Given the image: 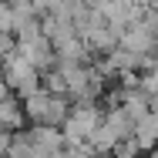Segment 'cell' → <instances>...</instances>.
<instances>
[{
	"mask_svg": "<svg viewBox=\"0 0 158 158\" xmlns=\"http://www.w3.org/2000/svg\"><path fill=\"white\" fill-rule=\"evenodd\" d=\"M17 24H14V14H10V3L0 0V34H14Z\"/></svg>",
	"mask_w": 158,
	"mask_h": 158,
	"instance_id": "8fae6325",
	"label": "cell"
},
{
	"mask_svg": "<svg viewBox=\"0 0 158 158\" xmlns=\"http://www.w3.org/2000/svg\"><path fill=\"white\" fill-rule=\"evenodd\" d=\"M44 88H47L51 94H64L67 98V84H64V74L57 71V67H54L51 74H44Z\"/></svg>",
	"mask_w": 158,
	"mask_h": 158,
	"instance_id": "30bf717a",
	"label": "cell"
},
{
	"mask_svg": "<svg viewBox=\"0 0 158 158\" xmlns=\"http://www.w3.org/2000/svg\"><path fill=\"white\" fill-rule=\"evenodd\" d=\"M135 141L141 145V152L158 148V114H148L145 121H138V128H135Z\"/></svg>",
	"mask_w": 158,
	"mask_h": 158,
	"instance_id": "9c48e42d",
	"label": "cell"
},
{
	"mask_svg": "<svg viewBox=\"0 0 158 158\" xmlns=\"http://www.w3.org/2000/svg\"><path fill=\"white\" fill-rule=\"evenodd\" d=\"M148 104H152V114H158V94H152V98H148Z\"/></svg>",
	"mask_w": 158,
	"mask_h": 158,
	"instance_id": "5bb4252c",
	"label": "cell"
},
{
	"mask_svg": "<svg viewBox=\"0 0 158 158\" xmlns=\"http://www.w3.org/2000/svg\"><path fill=\"white\" fill-rule=\"evenodd\" d=\"M31 141H34V152L40 158H51V155H57L61 152V145H64V135H61V128H47V125H34L31 131Z\"/></svg>",
	"mask_w": 158,
	"mask_h": 158,
	"instance_id": "277c9868",
	"label": "cell"
},
{
	"mask_svg": "<svg viewBox=\"0 0 158 158\" xmlns=\"http://www.w3.org/2000/svg\"><path fill=\"white\" fill-rule=\"evenodd\" d=\"M27 121V114H24V101L17 94H10L7 101H0V128L3 131H20Z\"/></svg>",
	"mask_w": 158,
	"mask_h": 158,
	"instance_id": "8992f818",
	"label": "cell"
},
{
	"mask_svg": "<svg viewBox=\"0 0 158 158\" xmlns=\"http://www.w3.org/2000/svg\"><path fill=\"white\" fill-rule=\"evenodd\" d=\"M125 91V88H121ZM121 108H125L128 114H131V121L138 125V121H145L148 114H152V104H148V94L138 88V91H125V101H121Z\"/></svg>",
	"mask_w": 158,
	"mask_h": 158,
	"instance_id": "52a82bcc",
	"label": "cell"
},
{
	"mask_svg": "<svg viewBox=\"0 0 158 158\" xmlns=\"http://www.w3.org/2000/svg\"><path fill=\"white\" fill-rule=\"evenodd\" d=\"M141 91L152 98V94H158V67L155 71H148V74H141Z\"/></svg>",
	"mask_w": 158,
	"mask_h": 158,
	"instance_id": "7c38bea8",
	"label": "cell"
},
{
	"mask_svg": "<svg viewBox=\"0 0 158 158\" xmlns=\"http://www.w3.org/2000/svg\"><path fill=\"white\" fill-rule=\"evenodd\" d=\"M148 158H158V148H152V152H148Z\"/></svg>",
	"mask_w": 158,
	"mask_h": 158,
	"instance_id": "9a60e30c",
	"label": "cell"
},
{
	"mask_svg": "<svg viewBox=\"0 0 158 158\" xmlns=\"http://www.w3.org/2000/svg\"><path fill=\"white\" fill-rule=\"evenodd\" d=\"M0 77L7 81V88L20 98V101L34 98L40 88H44V74H40V71H37V67H34L20 51H14L10 57L0 61Z\"/></svg>",
	"mask_w": 158,
	"mask_h": 158,
	"instance_id": "6da1fadb",
	"label": "cell"
},
{
	"mask_svg": "<svg viewBox=\"0 0 158 158\" xmlns=\"http://www.w3.org/2000/svg\"><path fill=\"white\" fill-rule=\"evenodd\" d=\"M51 91H47V88H40V91H37V94L34 98H27V101H24V114H27V118H31L34 125H44V121H47V111H51Z\"/></svg>",
	"mask_w": 158,
	"mask_h": 158,
	"instance_id": "ba28073f",
	"label": "cell"
},
{
	"mask_svg": "<svg viewBox=\"0 0 158 158\" xmlns=\"http://www.w3.org/2000/svg\"><path fill=\"white\" fill-rule=\"evenodd\" d=\"M101 125H104V108H101V104L74 108V111H71V118H67V121H64V128H61L64 148H67V145H88Z\"/></svg>",
	"mask_w": 158,
	"mask_h": 158,
	"instance_id": "7a4b0ae2",
	"label": "cell"
},
{
	"mask_svg": "<svg viewBox=\"0 0 158 158\" xmlns=\"http://www.w3.org/2000/svg\"><path fill=\"white\" fill-rule=\"evenodd\" d=\"M14 94V91H10V88H7V81H3V77H0V101H7V98Z\"/></svg>",
	"mask_w": 158,
	"mask_h": 158,
	"instance_id": "4fadbf2b",
	"label": "cell"
},
{
	"mask_svg": "<svg viewBox=\"0 0 158 158\" xmlns=\"http://www.w3.org/2000/svg\"><path fill=\"white\" fill-rule=\"evenodd\" d=\"M121 47H125L128 54H138V57H145V54H152L158 57V44H155V34L148 31L141 20L138 24H128L125 34H121Z\"/></svg>",
	"mask_w": 158,
	"mask_h": 158,
	"instance_id": "3957f363",
	"label": "cell"
},
{
	"mask_svg": "<svg viewBox=\"0 0 158 158\" xmlns=\"http://www.w3.org/2000/svg\"><path fill=\"white\" fill-rule=\"evenodd\" d=\"M104 128L118 138V145L121 141H131L135 138V121H131V114H128L125 108H114V111H104Z\"/></svg>",
	"mask_w": 158,
	"mask_h": 158,
	"instance_id": "5b68a950",
	"label": "cell"
},
{
	"mask_svg": "<svg viewBox=\"0 0 158 158\" xmlns=\"http://www.w3.org/2000/svg\"><path fill=\"white\" fill-rule=\"evenodd\" d=\"M51 158H67V155H64V152H57V155H51Z\"/></svg>",
	"mask_w": 158,
	"mask_h": 158,
	"instance_id": "2e32d148",
	"label": "cell"
}]
</instances>
